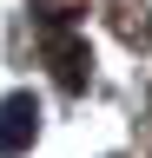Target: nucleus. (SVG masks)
<instances>
[{"mask_svg": "<svg viewBox=\"0 0 152 158\" xmlns=\"http://www.w3.org/2000/svg\"><path fill=\"white\" fill-rule=\"evenodd\" d=\"M46 66H53V79H60L66 92H86L93 53H86V40L73 33V27H46Z\"/></svg>", "mask_w": 152, "mask_h": 158, "instance_id": "f257e3e1", "label": "nucleus"}, {"mask_svg": "<svg viewBox=\"0 0 152 158\" xmlns=\"http://www.w3.org/2000/svg\"><path fill=\"white\" fill-rule=\"evenodd\" d=\"M40 138V99L33 92H7L0 99V158H20Z\"/></svg>", "mask_w": 152, "mask_h": 158, "instance_id": "f03ea898", "label": "nucleus"}]
</instances>
